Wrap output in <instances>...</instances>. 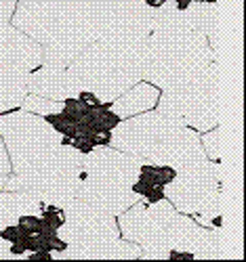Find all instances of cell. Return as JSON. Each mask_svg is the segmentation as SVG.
Here are the masks:
<instances>
[{"label": "cell", "instance_id": "obj_1", "mask_svg": "<svg viewBox=\"0 0 246 262\" xmlns=\"http://www.w3.org/2000/svg\"><path fill=\"white\" fill-rule=\"evenodd\" d=\"M145 45L147 40L120 42L99 38L68 65V70L80 91H91L101 103H111L143 80Z\"/></svg>", "mask_w": 246, "mask_h": 262}, {"label": "cell", "instance_id": "obj_2", "mask_svg": "<svg viewBox=\"0 0 246 262\" xmlns=\"http://www.w3.org/2000/svg\"><path fill=\"white\" fill-rule=\"evenodd\" d=\"M217 59L206 36L198 30H154L145 45V82L162 91L187 84Z\"/></svg>", "mask_w": 246, "mask_h": 262}, {"label": "cell", "instance_id": "obj_3", "mask_svg": "<svg viewBox=\"0 0 246 262\" xmlns=\"http://www.w3.org/2000/svg\"><path fill=\"white\" fill-rule=\"evenodd\" d=\"M160 114L183 122L194 130H211L221 124V68L213 61L196 80L160 95Z\"/></svg>", "mask_w": 246, "mask_h": 262}, {"label": "cell", "instance_id": "obj_4", "mask_svg": "<svg viewBox=\"0 0 246 262\" xmlns=\"http://www.w3.org/2000/svg\"><path fill=\"white\" fill-rule=\"evenodd\" d=\"M0 137L15 174L51 158L61 145V135L47 120L24 109L0 116Z\"/></svg>", "mask_w": 246, "mask_h": 262}, {"label": "cell", "instance_id": "obj_5", "mask_svg": "<svg viewBox=\"0 0 246 262\" xmlns=\"http://www.w3.org/2000/svg\"><path fill=\"white\" fill-rule=\"evenodd\" d=\"M63 216L65 221L57 233L68 248L53 252V260H86L88 252L120 237L114 214L86 204L80 198H74L68 206H63Z\"/></svg>", "mask_w": 246, "mask_h": 262}, {"label": "cell", "instance_id": "obj_6", "mask_svg": "<svg viewBox=\"0 0 246 262\" xmlns=\"http://www.w3.org/2000/svg\"><path fill=\"white\" fill-rule=\"evenodd\" d=\"M175 216V206L164 198L149 206L137 202L135 206L118 214V229L124 239L135 242L143 248L141 258L166 260V254L162 252V237Z\"/></svg>", "mask_w": 246, "mask_h": 262}, {"label": "cell", "instance_id": "obj_7", "mask_svg": "<svg viewBox=\"0 0 246 262\" xmlns=\"http://www.w3.org/2000/svg\"><path fill=\"white\" fill-rule=\"evenodd\" d=\"M181 126L185 124L166 118L160 112H143L124 118V122L120 120V124L111 130L109 145L118 151H124V154L147 160L152 151Z\"/></svg>", "mask_w": 246, "mask_h": 262}, {"label": "cell", "instance_id": "obj_8", "mask_svg": "<svg viewBox=\"0 0 246 262\" xmlns=\"http://www.w3.org/2000/svg\"><path fill=\"white\" fill-rule=\"evenodd\" d=\"M101 38L143 42L152 34L154 9L143 0H95Z\"/></svg>", "mask_w": 246, "mask_h": 262}, {"label": "cell", "instance_id": "obj_9", "mask_svg": "<svg viewBox=\"0 0 246 262\" xmlns=\"http://www.w3.org/2000/svg\"><path fill=\"white\" fill-rule=\"evenodd\" d=\"M221 164L219 162H198L177 170L175 179L164 187V198L179 212H198L202 204L219 191Z\"/></svg>", "mask_w": 246, "mask_h": 262}, {"label": "cell", "instance_id": "obj_10", "mask_svg": "<svg viewBox=\"0 0 246 262\" xmlns=\"http://www.w3.org/2000/svg\"><path fill=\"white\" fill-rule=\"evenodd\" d=\"M88 0H19L13 26L47 47L61 21Z\"/></svg>", "mask_w": 246, "mask_h": 262}, {"label": "cell", "instance_id": "obj_11", "mask_svg": "<svg viewBox=\"0 0 246 262\" xmlns=\"http://www.w3.org/2000/svg\"><path fill=\"white\" fill-rule=\"evenodd\" d=\"M143 158L124 154L114 147H95L91 154L84 156L80 166V177H93L105 183H118L130 187L135 183Z\"/></svg>", "mask_w": 246, "mask_h": 262}, {"label": "cell", "instance_id": "obj_12", "mask_svg": "<svg viewBox=\"0 0 246 262\" xmlns=\"http://www.w3.org/2000/svg\"><path fill=\"white\" fill-rule=\"evenodd\" d=\"M42 65V45L11 24L0 26V70L32 74Z\"/></svg>", "mask_w": 246, "mask_h": 262}, {"label": "cell", "instance_id": "obj_13", "mask_svg": "<svg viewBox=\"0 0 246 262\" xmlns=\"http://www.w3.org/2000/svg\"><path fill=\"white\" fill-rule=\"evenodd\" d=\"M147 160L152 164H166L173 166L175 170H181L185 166L206 160V154L202 149V143H200L198 130L190 126H181L156 147Z\"/></svg>", "mask_w": 246, "mask_h": 262}, {"label": "cell", "instance_id": "obj_14", "mask_svg": "<svg viewBox=\"0 0 246 262\" xmlns=\"http://www.w3.org/2000/svg\"><path fill=\"white\" fill-rule=\"evenodd\" d=\"M78 198L84 200L86 204L97 206L109 214H122L124 210H128L130 206H135L141 198L137 193H133L130 187L118 185V183H105V181H97L93 177H84L78 189Z\"/></svg>", "mask_w": 246, "mask_h": 262}, {"label": "cell", "instance_id": "obj_15", "mask_svg": "<svg viewBox=\"0 0 246 262\" xmlns=\"http://www.w3.org/2000/svg\"><path fill=\"white\" fill-rule=\"evenodd\" d=\"M80 86L68 68H53L42 63L38 70L28 76V95H38L51 101H65L76 97Z\"/></svg>", "mask_w": 246, "mask_h": 262}, {"label": "cell", "instance_id": "obj_16", "mask_svg": "<svg viewBox=\"0 0 246 262\" xmlns=\"http://www.w3.org/2000/svg\"><path fill=\"white\" fill-rule=\"evenodd\" d=\"M158 99H160L158 86H154L149 82H137L135 86H130L124 95H120L116 101H111L109 109L124 120V118H130V116L149 112V109L156 107Z\"/></svg>", "mask_w": 246, "mask_h": 262}, {"label": "cell", "instance_id": "obj_17", "mask_svg": "<svg viewBox=\"0 0 246 262\" xmlns=\"http://www.w3.org/2000/svg\"><path fill=\"white\" fill-rule=\"evenodd\" d=\"M44 202L38 191H7L0 193V229L15 225L21 214H40Z\"/></svg>", "mask_w": 246, "mask_h": 262}, {"label": "cell", "instance_id": "obj_18", "mask_svg": "<svg viewBox=\"0 0 246 262\" xmlns=\"http://www.w3.org/2000/svg\"><path fill=\"white\" fill-rule=\"evenodd\" d=\"M80 183H82L80 168H65L47 183V187L40 191V198L44 204H53V206L63 208L74 198H78Z\"/></svg>", "mask_w": 246, "mask_h": 262}, {"label": "cell", "instance_id": "obj_19", "mask_svg": "<svg viewBox=\"0 0 246 262\" xmlns=\"http://www.w3.org/2000/svg\"><path fill=\"white\" fill-rule=\"evenodd\" d=\"M28 76L17 70H0V114L21 107L28 97Z\"/></svg>", "mask_w": 246, "mask_h": 262}, {"label": "cell", "instance_id": "obj_20", "mask_svg": "<svg viewBox=\"0 0 246 262\" xmlns=\"http://www.w3.org/2000/svg\"><path fill=\"white\" fill-rule=\"evenodd\" d=\"M61 107H63V101H51V99H44L38 95H28L24 99V103H21L24 112H30L36 116H49V114L61 112Z\"/></svg>", "mask_w": 246, "mask_h": 262}, {"label": "cell", "instance_id": "obj_21", "mask_svg": "<svg viewBox=\"0 0 246 262\" xmlns=\"http://www.w3.org/2000/svg\"><path fill=\"white\" fill-rule=\"evenodd\" d=\"M202 149H204V154L211 158V160H215V162H219L221 160V156H223V128L221 126H215L211 133H206L204 137H202Z\"/></svg>", "mask_w": 246, "mask_h": 262}, {"label": "cell", "instance_id": "obj_22", "mask_svg": "<svg viewBox=\"0 0 246 262\" xmlns=\"http://www.w3.org/2000/svg\"><path fill=\"white\" fill-rule=\"evenodd\" d=\"M40 218H42V221L47 223L49 227H53V229H57V231H59V227H61L63 221H65L63 208L53 206V204H44V206H42V210H40Z\"/></svg>", "mask_w": 246, "mask_h": 262}, {"label": "cell", "instance_id": "obj_23", "mask_svg": "<svg viewBox=\"0 0 246 262\" xmlns=\"http://www.w3.org/2000/svg\"><path fill=\"white\" fill-rule=\"evenodd\" d=\"M15 9H17L15 0H0V26L9 24L13 13H15Z\"/></svg>", "mask_w": 246, "mask_h": 262}, {"label": "cell", "instance_id": "obj_24", "mask_svg": "<svg viewBox=\"0 0 246 262\" xmlns=\"http://www.w3.org/2000/svg\"><path fill=\"white\" fill-rule=\"evenodd\" d=\"M11 160H9V154H7V147H5V141L0 137V174H9L11 172Z\"/></svg>", "mask_w": 246, "mask_h": 262}, {"label": "cell", "instance_id": "obj_25", "mask_svg": "<svg viewBox=\"0 0 246 262\" xmlns=\"http://www.w3.org/2000/svg\"><path fill=\"white\" fill-rule=\"evenodd\" d=\"M76 97H78V101H80V103H84V105H91V107H97V105H101L99 97H97L95 93H91V91H80Z\"/></svg>", "mask_w": 246, "mask_h": 262}, {"label": "cell", "instance_id": "obj_26", "mask_svg": "<svg viewBox=\"0 0 246 262\" xmlns=\"http://www.w3.org/2000/svg\"><path fill=\"white\" fill-rule=\"evenodd\" d=\"M0 235H3L9 244H15L17 239H19V227H17V223L15 225H9L5 229H0Z\"/></svg>", "mask_w": 246, "mask_h": 262}, {"label": "cell", "instance_id": "obj_27", "mask_svg": "<svg viewBox=\"0 0 246 262\" xmlns=\"http://www.w3.org/2000/svg\"><path fill=\"white\" fill-rule=\"evenodd\" d=\"M164 198V187H158V185H156V187H152V191L145 195V202L147 204H156V202H160Z\"/></svg>", "mask_w": 246, "mask_h": 262}, {"label": "cell", "instance_id": "obj_28", "mask_svg": "<svg viewBox=\"0 0 246 262\" xmlns=\"http://www.w3.org/2000/svg\"><path fill=\"white\" fill-rule=\"evenodd\" d=\"M11 258H15L11 256V244L0 235V260H11Z\"/></svg>", "mask_w": 246, "mask_h": 262}, {"label": "cell", "instance_id": "obj_29", "mask_svg": "<svg viewBox=\"0 0 246 262\" xmlns=\"http://www.w3.org/2000/svg\"><path fill=\"white\" fill-rule=\"evenodd\" d=\"M7 179H9V177H7V174H0V191H3V189H5V183H7Z\"/></svg>", "mask_w": 246, "mask_h": 262}]
</instances>
